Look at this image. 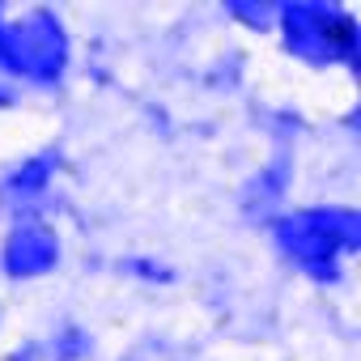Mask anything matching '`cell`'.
I'll list each match as a JSON object with an SVG mask.
<instances>
[]
</instances>
